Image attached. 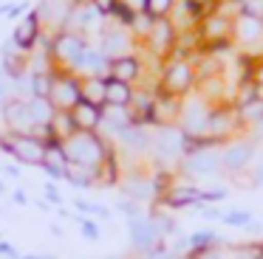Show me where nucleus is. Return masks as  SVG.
<instances>
[{
  "label": "nucleus",
  "mask_w": 263,
  "mask_h": 259,
  "mask_svg": "<svg viewBox=\"0 0 263 259\" xmlns=\"http://www.w3.org/2000/svg\"><path fill=\"white\" fill-rule=\"evenodd\" d=\"M65 152H68L71 163H82V166H102L105 158L110 155L108 141L99 133H74L68 141H63Z\"/></svg>",
  "instance_id": "nucleus-1"
},
{
  "label": "nucleus",
  "mask_w": 263,
  "mask_h": 259,
  "mask_svg": "<svg viewBox=\"0 0 263 259\" xmlns=\"http://www.w3.org/2000/svg\"><path fill=\"white\" fill-rule=\"evenodd\" d=\"M0 152L12 155L23 166H43L46 158V141L34 138V135H0Z\"/></svg>",
  "instance_id": "nucleus-2"
},
{
  "label": "nucleus",
  "mask_w": 263,
  "mask_h": 259,
  "mask_svg": "<svg viewBox=\"0 0 263 259\" xmlns=\"http://www.w3.org/2000/svg\"><path fill=\"white\" fill-rule=\"evenodd\" d=\"M0 116L6 121V133H12V135H31V130L37 127L29 101H23V99H9L3 104V110H0Z\"/></svg>",
  "instance_id": "nucleus-3"
},
{
  "label": "nucleus",
  "mask_w": 263,
  "mask_h": 259,
  "mask_svg": "<svg viewBox=\"0 0 263 259\" xmlns=\"http://www.w3.org/2000/svg\"><path fill=\"white\" fill-rule=\"evenodd\" d=\"M85 51H88L85 39H82L80 34H74V31H63L51 45V56L60 62V65H68V68L80 65V59H82Z\"/></svg>",
  "instance_id": "nucleus-4"
},
{
  "label": "nucleus",
  "mask_w": 263,
  "mask_h": 259,
  "mask_svg": "<svg viewBox=\"0 0 263 259\" xmlns=\"http://www.w3.org/2000/svg\"><path fill=\"white\" fill-rule=\"evenodd\" d=\"M48 101L54 104V110H74L82 101L80 82H77L74 76H65V73H54V84H51Z\"/></svg>",
  "instance_id": "nucleus-5"
},
{
  "label": "nucleus",
  "mask_w": 263,
  "mask_h": 259,
  "mask_svg": "<svg viewBox=\"0 0 263 259\" xmlns=\"http://www.w3.org/2000/svg\"><path fill=\"white\" fill-rule=\"evenodd\" d=\"M127 225H130V242L133 248H139V251H153L156 242H159V225L153 223V220L147 217H133L127 220Z\"/></svg>",
  "instance_id": "nucleus-6"
},
{
  "label": "nucleus",
  "mask_w": 263,
  "mask_h": 259,
  "mask_svg": "<svg viewBox=\"0 0 263 259\" xmlns=\"http://www.w3.org/2000/svg\"><path fill=\"white\" fill-rule=\"evenodd\" d=\"M68 152H65L63 141H48L46 144V158H43V172L54 180H65V169H68Z\"/></svg>",
  "instance_id": "nucleus-7"
},
{
  "label": "nucleus",
  "mask_w": 263,
  "mask_h": 259,
  "mask_svg": "<svg viewBox=\"0 0 263 259\" xmlns=\"http://www.w3.org/2000/svg\"><path fill=\"white\" fill-rule=\"evenodd\" d=\"M71 116H74V124L80 133H97L102 127V107L91 104V101H80L71 110Z\"/></svg>",
  "instance_id": "nucleus-8"
},
{
  "label": "nucleus",
  "mask_w": 263,
  "mask_h": 259,
  "mask_svg": "<svg viewBox=\"0 0 263 259\" xmlns=\"http://www.w3.org/2000/svg\"><path fill=\"white\" fill-rule=\"evenodd\" d=\"M12 39H14V42H17L23 51H29L31 45L40 39V20H37L34 11H31V14H26L23 20L17 23V28H14V37H12Z\"/></svg>",
  "instance_id": "nucleus-9"
},
{
  "label": "nucleus",
  "mask_w": 263,
  "mask_h": 259,
  "mask_svg": "<svg viewBox=\"0 0 263 259\" xmlns=\"http://www.w3.org/2000/svg\"><path fill=\"white\" fill-rule=\"evenodd\" d=\"M102 124H105L108 130H114L116 135L125 133L127 127H133V113H130V107L105 104V107H102Z\"/></svg>",
  "instance_id": "nucleus-10"
},
{
  "label": "nucleus",
  "mask_w": 263,
  "mask_h": 259,
  "mask_svg": "<svg viewBox=\"0 0 263 259\" xmlns=\"http://www.w3.org/2000/svg\"><path fill=\"white\" fill-rule=\"evenodd\" d=\"M65 180L77 189H91L99 183V169L97 166H82V163H68L65 169Z\"/></svg>",
  "instance_id": "nucleus-11"
},
{
  "label": "nucleus",
  "mask_w": 263,
  "mask_h": 259,
  "mask_svg": "<svg viewBox=\"0 0 263 259\" xmlns=\"http://www.w3.org/2000/svg\"><path fill=\"white\" fill-rule=\"evenodd\" d=\"M133 101V90L127 82H119V79H105V104L114 107H130Z\"/></svg>",
  "instance_id": "nucleus-12"
},
{
  "label": "nucleus",
  "mask_w": 263,
  "mask_h": 259,
  "mask_svg": "<svg viewBox=\"0 0 263 259\" xmlns=\"http://www.w3.org/2000/svg\"><path fill=\"white\" fill-rule=\"evenodd\" d=\"M218 163H221L218 152L195 149L193 155H190V161H187V172L190 175H210V172H215V169H218Z\"/></svg>",
  "instance_id": "nucleus-13"
},
{
  "label": "nucleus",
  "mask_w": 263,
  "mask_h": 259,
  "mask_svg": "<svg viewBox=\"0 0 263 259\" xmlns=\"http://www.w3.org/2000/svg\"><path fill=\"white\" fill-rule=\"evenodd\" d=\"M80 93H82V101L105 107V76H85L80 82Z\"/></svg>",
  "instance_id": "nucleus-14"
},
{
  "label": "nucleus",
  "mask_w": 263,
  "mask_h": 259,
  "mask_svg": "<svg viewBox=\"0 0 263 259\" xmlns=\"http://www.w3.org/2000/svg\"><path fill=\"white\" fill-rule=\"evenodd\" d=\"M108 76L130 84L133 79L139 76V62L133 59V56H119V59H110V71H108Z\"/></svg>",
  "instance_id": "nucleus-15"
},
{
  "label": "nucleus",
  "mask_w": 263,
  "mask_h": 259,
  "mask_svg": "<svg viewBox=\"0 0 263 259\" xmlns=\"http://www.w3.org/2000/svg\"><path fill=\"white\" fill-rule=\"evenodd\" d=\"M51 130H54V138L57 141H68L74 133H80L74 124V116H71V110H57L51 118Z\"/></svg>",
  "instance_id": "nucleus-16"
},
{
  "label": "nucleus",
  "mask_w": 263,
  "mask_h": 259,
  "mask_svg": "<svg viewBox=\"0 0 263 259\" xmlns=\"http://www.w3.org/2000/svg\"><path fill=\"white\" fill-rule=\"evenodd\" d=\"M156 149L159 155H176L178 149H184V135L176 133V130H161L159 138H156Z\"/></svg>",
  "instance_id": "nucleus-17"
},
{
  "label": "nucleus",
  "mask_w": 263,
  "mask_h": 259,
  "mask_svg": "<svg viewBox=\"0 0 263 259\" xmlns=\"http://www.w3.org/2000/svg\"><path fill=\"white\" fill-rule=\"evenodd\" d=\"M127 48V37L122 31H108L102 39V54L108 56V59H119V56H125L122 51Z\"/></svg>",
  "instance_id": "nucleus-18"
},
{
  "label": "nucleus",
  "mask_w": 263,
  "mask_h": 259,
  "mask_svg": "<svg viewBox=\"0 0 263 259\" xmlns=\"http://www.w3.org/2000/svg\"><path fill=\"white\" fill-rule=\"evenodd\" d=\"M252 158V146L246 144H238V146H229V152L223 155V166L232 169V172H238V169H243V163Z\"/></svg>",
  "instance_id": "nucleus-19"
},
{
  "label": "nucleus",
  "mask_w": 263,
  "mask_h": 259,
  "mask_svg": "<svg viewBox=\"0 0 263 259\" xmlns=\"http://www.w3.org/2000/svg\"><path fill=\"white\" fill-rule=\"evenodd\" d=\"M190 79H193V73H190L187 65H173L170 71H167V88L181 93V90L190 88Z\"/></svg>",
  "instance_id": "nucleus-20"
},
{
  "label": "nucleus",
  "mask_w": 263,
  "mask_h": 259,
  "mask_svg": "<svg viewBox=\"0 0 263 259\" xmlns=\"http://www.w3.org/2000/svg\"><path fill=\"white\" fill-rule=\"evenodd\" d=\"M29 107H31V116H34V121L37 124H51V118H54V104L48 99H34L31 96L29 99Z\"/></svg>",
  "instance_id": "nucleus-21"
},
{
  "label": "nucleus",
  "mask_w": 263,
  "mask_h": 259,
  "mask_svg": "<svg viewBox=\"0 0 263 259\" xmlns=\"http://www.w3.org/2000/svg\"><path fill=\"white\" fill-rule=\"evenodd\" d=\"M54 84V73H31V96L34 99H48Z\"/></svg>",
  "instance_id": "nucleus-22"
},
{
  "label": "nucleus",
  "mask_w": 263,
  "mask_h": 259,
  "mask_svg": "<svg viewBox=\"0 0 263 259\" xmlns=\"http://www.w3.org/2000/svg\"><path fill=\"white\" fill-rule=\"evenodd\" d=\"M201 191L198 189H176V191H170V195L164 197V203L167 206H173V208H178V206H190V203H195V200H201Z\"/></svg>",
  "instance_id": "nucleus-23"
},
{
  "label": "nucleus",
  "mask_w": 263,
  "mask_h": 259,
  "mask_svg": "<svg viewBox=\"0 0 263 259\" xmlns=\"http://www.w3.org/2000/svg\"><path fill=\"white\" fill-rule=\"evenodd\" d=\"M173 0H144V14L153 17V20H161V17L170 11Z\"/></svg>",
  "instance_id": "nucleus-24"
},
{
  "label": "nucleus",
  "mask_w": 263,
  "mask_h": 259,
  "mask_svg": "<svg viewBox=\"0 0 263 259\" xmlns=\"http://www.w3.org/2000/svg\"><path fill=\"white\" fill-rule=\"evenodd\" d=\"M206 121H210V118L204 116V110H201V107H193V110L187 113V133H201V130L206 127Z\"/></svg>",
  "instance_id": "nucleus-25"
},
{
  "label": "nucleus",
  "mask_w": 263,
  "mask_h": 259,
  "mask_svg": "<svg viewBox=\"0 0 263 259\" xmlns=\"http://www.w3.org/2000/svg\"><path fill=\"white\" fill-rule=\"evenodd\" d=\"M240 28H243V37L246 39H252V37H257V34H260V20H257V17H249L246 14L243 20H240Z\"/></svg>",
  "instance_id": "nucleus-26"
},
{
  "label": "nucleus",
  "mask_w": 263,
  "mask_h": 259,
  "mask_svg": "<svg viewBox=\"0 0 263 259\" xmlns=\"http://www.w3.org/2000/svg\"><path fill=\"white\" fill-rule=\"evenodd\" d=\"M170 37H173L170 26H167L164 20H159V23H156V28H153V39H156V45H167V42H170Z\"/></svg>",
  "instance_id": "nucleus-27"
},
{
  "label": "nucleus",
  "mask_w": 263,
  "mask_h": 259,
  "mask_svg": "<svg viewBox=\"0 0 263 259\" xmlns=\"http://www.w3.org/2000/svg\"><path fill=\"white\" fill-rule=\"evenodd\" d=\"M150 191H153L150 183H130L127 186V195H130L133 200H144V197H150Z\"/></svg>",
  "instance_id": "nucleus-28"
},
{
  "label": "nucleus",
  "mask_w": 263,
  "mask_h": 259,
  "mask_svg": "<svg viewBox=\"0 0 263 259\" xmlns=\"http://www.w3.org/2000/svg\"><path fill=\"white\" fill-rule=\"evenodd\" d=\"M215 234H195L193 240H190V245L195 248V251H201V248H206V245H215Z\"/></svg>",
  "instance_id": "nucleus-29"
},
{
  "label": "nucleus",
  "mask_w": 263,
  "mask_h": 259,
  "mask_svg": "<svg viewBox=\"0 0 263 259\" xmlns=\"http://www.w3.org/2000/svg\"><path fill=\"white\" fill-rule=\"evenodd\" d=\"M77 223H80V228H82V234H85V240H99V228L91 223V220L77 217Z\"/></svg>",
  "instance_id": "nucleus-30"
},
{
  "label": "nucleus",
  "mask_w": 263,
  "mask_h": 259,
  "mask_svg": "<svg viewBox=\"0 0 263 259\" xmlns=\"http://www.w3.org/2000/svg\"><path fill=\"white\" fill-rule=\"evenodd\" d=\"M223 223L227 225H246L249 223V211H229L227 217H223Z\"/></svg>",
  "instance_id": "nucleus-31"
},
{
  "label": "nucleus",
  "mask_w": 263,
  "mask_h": 259,
  "mask_svg": "<svg viewBox=\"0 0 263 259\" xmlns=\"http://www.w3.org/2000/svg\"><path fill=\"white\" fill-rule=\"evenodd\" d=\"M91 3H93V9H97L99 14H114V9H116L119 0H91Z\"/></svg>",
  "instance_id": "nucleus-32"
},
{
  "label": "nucleus",
  "mask_w": 263,
  "mask_h": 259,
  "mask_svg": "<svg viewBox=\"0 0 263 259\" xmlns=\"http://www.w3.org/2000/svg\"><path fill=\"white\" fill-rule=\"evenodd\" d=\"M243 9H246V14H249V17H260L263 14V0H246Z\"/></svg>",
  "instance_id": "nucleus-33"
},
{
  "label": "nucleus",
  "mask_w": 263,
  "mask_h": 259,
  "mask_svg": "<svg viewBox=\"0 0 263 259\" xmlns=\"http://www.w3.org/2000/svg\"><path fill=\"white\" fill-rule=\"evenodd\" d=\"M246 116H263V101H243Z\"/></svg>",
  "instance_id": "nucleus-34"
},
{
  "label": "nucleus",
  "mask_w": 263,
  "mask_h": 259,
  "mask_svg": "<svg viewBox=\"0 0 263 259\" xmlns=\"http://www.w3.org/2000/svg\"><path fill=\"white\" fill-rule=\"evenodd\" d=\"M0 256H9V259H20V253L14 251V248L9 245L6 240H0Z\"/></svg>",
  "instance_id": "nucleus-35"
},
{
  "label": "nucleus",
  "mask_w": 263,
  "mask_h": 259,
  "mask_svg": "<svg viewBox=\"0 0 263 259\" xmlns=\"http://www.w3.org/2000/svg\"><path fill=\"white\" fill-rule=\"evenodd\" d=\"M46 197H48V200H51V203H63V197H60V191H57V189H54V186H51V183H48V186H46Z\"/></svg>",
  "instance_id": "nucleus-36"
},
{
  "label": "nucleus",
  "mask_w": 263,
  "mask_h": 259,
  "mask_svg": "<svg viewBox=\"0 0 263 259\" xmlns=\"http://www.w3.org/2000/svg\"><path fill=\"white\" fill-rule=\"evenodd\" d=\"M3 175H6V178H20L17 166H3Z\"/></svg>",
  "instance_id": "nucleus-37"
},
{
  "label": "nucleus",
  "mask_w": 263,
  "mask_h": 259,
  "mask_svg": "<svg viewBox=\"0 0 263 259\" xmlns=\"http://www.w3.org/2000/svg\"><path fill=\"white\" fill-rule=\"evenodd\" d=\"M14 203H20V206H26V203H29V197H26L23 191H14Z\"/></svg>",
  "instance_id": "nucleus-38"
},
{
  "label": "nucleus",
  "mask_w": 263,
  "mask_h": 259,
  "mask_svg": "<svg viewBox=\"0 0 263 259\" xmlns=\"http://www.w3.org/2000/svg\"><path fill=\"white\" fill-rule=\"evenodd\" d=\"M20 259H54V256H37V253H29V256H20Z\"/></svg>",
  "instance_id": "nucleus-39"
},
{
  "label": "nucleus",
  "mask_w": 263,
  "mask_h": 259,
  "mask_svg": "<svg viewBox=\"0 0 263 259\" xmlns=\"http://www.w3.org/2000/svg\"><path fill=\"white\" fill-rule=\"evenodd\" d=\"M3 191H6V186H3V180H0V197H3Z\"/></svg>",
  "instance_id": "nucleus-40"
},
{
  "label": "nucleus",
  "mask_w": 263,
  "mask_h": 259,
  "mask_svg": "<svg viewBox=\"0 0 263 259\" xmlns=\"http://www.w3.org/2000/svg\"><path fill=\"white\" fill-rule=\"evenodd\" d=\"M181 259H195V256H193V253H190V256H181Z\"/></svg>",
  "instance_id": "nucleus-41"
},
{
  "label": "nucleus",
  "mask_w": 263,
  "mask_h": 259,
  "mask_svg": "<svg viewBox=\"0 0 263 259\" xmlns=\"http://www.w3.org/2000/svg\"><path fill=\"white\" fill-rule=\"evenodd\" d=\"M257 259H263V256H257Z\"/></svg>",
  "instance_id": "nucleus-42"
}]
</instances>
